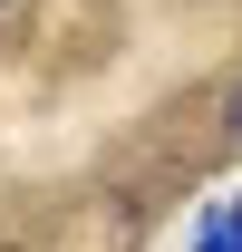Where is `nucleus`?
Masks as SVG:
<instances>
[{"instance_id": "nucleus-3", "label": "nucleus", "mask_w": 242, "mask_h": 252, "mask_svg": "<svg viewBox=\"0 0 242 252\" xmlns=\"http://www.w3.org/2000/svg\"><path fill=\"white\" fill-rule=\"evenodd\" d=\"M20 10H30V0H0V30H10V20H20Z\"/></svg>"}, {"instance_id": "nucleus-1", "label": "nucleus", "mask_w": 242, "mask_h": 252, "mask_svg": "<svg viewBox=\"0 0 242 252\" xmlns=\"http://www.w3.org/2000/svg\"><path fill=\"white\" fill-rule=\"evenodd\" d=\"M204 252H242V204H223V214L204 223Z\"/></svg>"}, {"instance_id": "nucleus-2", "label": "nucleus", "mask_w": 242, "mask_h": 252, "mask_svg": "<svg viewBox=\"0 0 242 252\" xmlns=\"http://www.w3.org/2000/svg\"><path fill=\"white\" fill-rule=\"evenodd\" d=\"M223 136H233V146H242V88L223 97Z\"/></svg>"}]
</instances>
